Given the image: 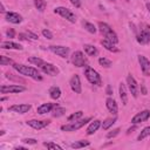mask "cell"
<instances>
[{"mask_svg":"<svg viewBox=\"0 0 150 150\" xmlns=\"http://www.w3.org/2000/svg\"><path fill=\"white\" fill-rule=\"evenodd\" d=\"M13 68L19 74H21V75H25V76H28V77H32V79L39 80V81L42 80V76L39 74L38 69H35L34 67L25 66V64H19V63H13Z\"/></svg>","mask_w":150,"mask_h":150,"instance_id":"cell-1","label":"cell"},{"mask_svg":"<svg viewBox=\"0 0 150 150\" xmlns=\"http://www.w3.org/2000/svg\"><path fill=\"white\" fill-rule=\"evenodd\" d=\"M98 30L101 32V34H102L107 40H109V41L114 42L115 45L118 42L117 34L115 33V30H114V29H112L108 23L100 21V22H98Z\"/></svg>","mask_w":150,"mask_h":150,"instance_id":"cell-2","label":"cell"},{"mask_svg":"<svg viewBox=\"0 0 150 150\" xmlns=\"http://www.w3.org/2000/svg\"><path fill=\"white\" fill-rule=\"evenodd\" d=\"M136 40L141 45L150 43V26L148 23H141L139 25V29H138Z\"/></svg>","mask_w":150,"mask_h":150,"instance_id":"cell-3","label":"cell"},{"mask_svg":"<svg viewBox=\"0 0 150 150\" xmlns=\"http://www.w3.org/2000/svg\"><path fill=\"white\" fill-rule=\"evenodd\" d=\"M90 121H91V117H86V118L79 120V121L76 120V121H73V122H70V123H68L66 125H62L61 130L62 131H76V130L81 129L82 127H84Z\"/></svg>","mask_w":150,"mask_h":150,"instance_id":"cell-4","label":"cell"},{"mask_svg":"<svg viewBox=\"0 0 150 150\" xmlns=\"http://www.w3.org/2000/svg\"><path fill=\"white\" fill-rule=\"evenodd\" d=\"M84 76L86 79L91 83V84H96V86H101L102 84V81H101V76L100 74L91 67L87 66L84 68Z\"/></svg>","mask_w":150,"mask_h":150,"instance_id":"cell-5","label":"cell"},{"mask_svg":"<svg viewBox=\"0 0 150 150\" xmlns=\"http://www.w3.org/2000/svg\"><path fill=\"white\" fill-rule=\"evenodd\" d=\"M70 61H71V63H73L75 67H79V68H81V67H87V64H88L87 57H86L84 54H83L82 52H80V50H76V52H74V53L71 54Z\"/></svg>","mask_w":150,"mask_h":150,"instance_id":"cell-6","label":"cell"},{"mask_svg":"<svg viewBox=\"0 0 150 150\" xmlns=\"http://www.w3.org/2000/svg\"><path fill=\"white\" fill-rule=\"evenodd\" d=\"M54 13L55 14H59L60 16H62L63 19H66V20H68L69 22H75L76 21V16H75V14L70 11V9H68V8H66V7H56L55 9H54Z\"/></svg>","mask_w":150,"mask_h":150,"instance_id":"cell-7","label":"cell"},{"mask_svg":"<svg viewBox=\"0 0 150 150\" xmlns=\"http://www.w3.org/2000/svg\"><path fill=\"white\" fill-rule=\"evenodd\" d=\"M26 88L22 87V86H19V84H4L0 87V91L1 94H8V93H13V94H18V93H22L25 91Z\"/></svg>","mask_w":150,"mask_h":150,"instance_id":"cell-8","label":"cell"},{"mask_svg":"<svg viewBox=\"0 0 150 150\" xmlns=\"http://www.w3.org/2000/svg\"><path fill=\"white\" fill-rule=\"evenodd\" d=\"M45 74H47V75H50V76H56L59 73H60V70H59V68L56 67V66H54L53 63H48V62H43L40 67H39Z\"/></svg>","mask_w":150,"mask_h":150,"instance_id":"cell-9","label":"cell"},{"mask_svg":"<svg viewBox=\"0 0 150 150\" xmlns=\"http://www.w3.org/2000/svg\"><path fill=\"white\" fill-rule=\"evenodd\" d=\"M127 83H128V88H129V91L131 93V95L134 97H137V95H138V86H137V82H136V80L134 79V76L131 74H129L127 76Z\"/></svg>","mask_w":150,"mask_h":150,"instance_id":"cell-10","label":"cell"},{"mask_svg":"<svg viewBox=\"0 0 150 150\" xmlns=\"http://www.w3.org/2000/svg\"><path fill=\"white\" fill-rule=\"evenodd\" d=\"M149 117H150V110L145 109V110H142L141 112H137V114L131 118V123H132V124H138V123L145 122Z\"/></svg>","mask_w":150,"mask_h":150,"instance_id":"cell-11","label":"cell"},{"mask_svg":"<svg viewBox=\"0 0 150 150\" xmlns=\"http://www.w3.org/2000/svg\"><path fill=\"white\" fill-rule=\"evenodd\" d=\"M69 84H70V88L71 90L75 93V94H81L82 91V87H81V81H80V76L77 74L73 75L70 81H69Z\"/></svg>","mask_w":150,"mask_h":150,"instance_id":"cell-12","label":"cell"},{"mask_svg":"<svg viewBox=\"0 0 150 150\" xmlns=\"http://www.w3.org/2000/svg\"><path fill=\"white\" fill-rule=\"evenodd\" d=\"M26 123H27V125L32 127L33 129L40 130V129H43L45 127H47L50 123V121H48V120H29Z\"/></svg>","mask_w":150,"mask_h":150,"instance_id":"cell-13","label":"cell"},{"mask_svg":"<svg viewBox=\"0 0 150 150\" xmlns=\"http://www.w3.org/2000/svg\"><path fill=\"white\" fill-rule=\"evenodd\" d=\"M49 50L61 57H67L69 54V48L66 46H49Z\"/></svg>","mask_w":150,"mask_h":150,"instance_id":"cell-14","label":"cell"},{"mask_svg":"<svg viewBox=\"0 0 150 150\" xmlns=\"http://www.w3.org/2000/svg\"><path fill=\"white\" fill-rule=\"evenodd\" d=\"M138 62L141 66V69L145 76L150 75V61L144 55H138Z\"/></svg>","mask_w":150,"mask_h":150,"instance_id":"cell-15","label":"cell"},{"mask_svg":"<svg viewBox=\"0 0 150 150\" xmlns=\"http://www.w3.org/2000/svg\"><path fill=\"white\" fill-rule=\"evenodd\" d=\"M30 108H32L30 104H13L8 108V110L18 114H26L30 110Z\"/></svg>","mask_w":150,"mask_h":150,"instance_id":"cell-16","label":"cell"},{"mask_svg":"<svg viewBox=\"0 0 150 150\" xmlns=\"http://www.w3.org/2000/svg\"><path fill=\"white\" fill-rule=\"evenodd\" d=\"M56 105V103H42L41 105L38 107L36 109V112L40 114V115H43V114H47V112H50L53 110V108Z\"/></svg>","mask_w":150,"mask_h":150,"instance_id":"cell-17","label":"cell"},{"mask_svg":"<svg viewBox=\"0 0 150 150\" xmlns=\"http://www.w3.org/2000/svg\"><path fill=\"white\" fill-rule=\"evenodd\" d=\"M6 20L11 23H20L22 21V16L15 12H8L6 13Z\"/></svg>","mask_w":150,"mask_h":150,"instance_id":"cell-18","label":"cell"},{"mask_svg":"<svg viewBox=\"0 0 150 150\" xmlns=\"http://www.w3.org/2000/svg\"><path fill=\"white\" fill-rule=\"evenodd\" d=\"M105 107H107V109H108L111 114H114V115H116L117 111H118L117 103H116V101H115L114 98H111V97H108V98L105 100Z\"/></svg>","mask_w":150,"mask_h":150,"instance_id":"cell-19","label":"cell"},{"mask_svg":"<svg viewBox=\"0 0 150 150\" xmlns=\"http://www.w3.org/2000/svg\"><path fill=\"white\" fill-rule=\"evenodd\" d=\"M0 47L2 49H16V50L22 49V46L20 43H16V42H13V41H2Z\"/></svg>","mask_w":150,"mask_h":150,"instance_id":"cell-20","label":"cell"},{"mask_svg":"<svg viewBox=\"0 0 150 150\" xmlns=\"http://www.w3.org/2000/svg\"><path fill=\"white\" fill-rule=\"evenodd\" d=\"M101 45H102L107 50H109V52H112V53H117V52H120V49L115 46V43L111 42V41H109V40H107V39L101 40Z\"/></svg>","mask_w":150,"mask_h":150,"instance_id":"cell-21","label":"cell"},{"mask_svg":"<svg viewBox=\"0 0 150 150\" xmlns=\"http://www.w3.org/2000/svg\"><path fill=\"white\" fill-rule=\"evenodd\" d=\"M120 97H121V101H122V104L125 105L128 103V94H127V88H125V84L124 83H120Z\"/></svg>","mask_w":150,"mask_h":150,"instance_id":"cell-22","label":"cell"},{"mask_svg":"<svg viewBox=\"0 0 150 150\" xmlns=\"http://www.w3.org/2000/svg\"><path fill=\"white\" fill-rule=\"evenodd\" d=\"M100 127H101V121H100V120L93 121V122L89 124L88 129H87V135H93V134H95Z\"/></svg>","mask_w":150,"mask_h":150,"instance_id":"cell-23","label":"cell"},{"mask_svg":"<svg viewBox=\"0 0 150 150\" xmlns=\"http://www.w3.org/2000/svg\"><path fill=\"white\" fill-rule=\"evenodd\" d=\"M83 48H84V52H86L89 56H96V55L98 54L97 48H96L95 46H93V45L87 43V45H84V46H83Z\"/></svg>","mask_w":150,"mask_h":150,"instance_id":"cell-24","label":"cell"},{"mask_svg":"<svg viewBox=\"0 0 150 150\" xmlns=\"http://www.w3.org/2000/svg\"><path fill=\"white\" fill-rule=\"evenodd\" d=\"M49 96L53 98V100H57L60 96H61V89L56 86H53L49 88Z\"/></svg>","mask_w":150,"mask_h":150,"instance_id":"cell-25","label":"cell"},{"mask_svg":"<svg viewBox=\"0 0 150 150\" xmlns=\"http://www.w3.org/2000/svg\"><path fill=\"white\" fill-rule=\"evenodd\" d=\"M90 144L89 141H86V139H80V141H76L74 143H71V148L73 149H81V148H84V146H88Z\"/></svg>","mask_w":150,"mask_h":150,"instance_id":"cell-26","label":"cell"},{"mask_svg":"<svg viewBox=\"0 0 150 150\" xmlns=\"http://www.w3.org/2000/svg\"><path fill=\"white\" fill-rule=\"evenodd\" d=\"M64 112H66V109L62 108V107H60L59 104H56V105L53 108V110H52V115H53L54 117H60V116H62Z\"/></svg>","mask_w":150,"mask_h":150,"instance_id":"cell-27","label":"cell"},{"mask_svg":"<svg viewBox=\"0 0 150 150\" xmlns=\"http://www.w3.org/2000/svg\"><path fill=\"white\" fill-rule=\"evenodd\" d=\"M116 117H110V118H107L105 121H103V123H102V129L103 130H108L115 122H116Z\"/></svg>","mask_w":150,"mask_h":150,"instance_id":"cell-28","label":"cell"},{"mask_svg":"<svg viewBox=\"0 0 150 150\" xmlns=\"http://www.w3.org/2000/svg\"><path fill=\"white\" fill-rule=\"evenodd\" d=\"M34 1V6L35 8L39 11V12H43L46 6H47V2L45 0H33Z\"/></svg>","mask_w":150,"mask_h":150,"instance_id":"cell-29","label":"cell"},{"mask_svg":"<svg viewBox=\"0 0 150 150\" xmlns=\"http://www.w3.org/2000/svg\"><path fill=\"white\" fill-rule=\"evenodd\" d=\"M148 136H150V127H145L142 129V131L139 132V135L137 137V141H143Z\"/></svg>","mask_w":150,"mask_h":150,"instance_id":"cell-30","label":"cell"},{"mask_svg":"<svg viewBox=\"0 0 150 150\" xmlns=\"http://www.w3.org/2000/svg\"><path fill=\"white\" fill-rule=\"evenodd\" d=\"M82 25H83V27H84V29L86 30H88L89 33H91V34H95L96 33V27L93 25V23H90V22H88V21H83L82 22Z\"/></svg>","mask_w":150,"mask_h":150,"instance_id":"cell-31","label":"cell"},{"mask_svg":"<svg viewBox=\"0 0 150 150\" xmlns=\"http://www.w3.org/2000/svg\"><path fill=\"white\" fill-rule=\"evenodd\" d=\"M28 62H30V63H33V64H35V66H38V67H40L45 61H43L42 59L38 57V56H30V57H28Z\"/></svg>","mask_w":150,"mask_h":150,"instance_id":"cell-32","label":"cell"},{"mask_svg":"<svg viewBox=\"0 0 150 150\" xmlns=\"http://www.w3.org/2000/svg\"><path fill=\"white\" fill-rule=\"evenodd\" d=\"M98 63L102 66V67H105V68H109L111 67V61L107 57H100L98 59Z\"/></svg>","mask_w":150,"mask_h":150,"instance_id":"cell-33","label":"cell"},{"mask_svg":"<svg viewBox=\"0 0 150 150\" xmlns=\"http://www.w3.org/2000/svg\"><path fill=\"white\" fill-rule=\"evenodd\" d=\"M82 115H83V111H76V112H74V114H71L70 116H68V121L69 122H73V121H76V120H79L80 117H82Z\"/></svg>","mask_w":150,"mask_h":150,"instance_id":"cell-34","label":"cell"},{"mask_svg":"<svg viewBox=\"0 0 150 150\" xmlns=\"http://www.w3.org/2000/svg\"><path fill=\"white\" fill-rule=\"evenodd\" d=\"M12 63H13L12 59H9L5 55H0V64L1 66H7V64H12Z\"/></svg>","mask_w":150,"mask_h":150,"instance_id":"cell-35","label":"cell"},{"mask_svg":"<svg viewBox=\"0 0 150 150\" xmlns=\"http://www.w3.org/2000/svg\"><path fill=\"white\" fill-rule=\"evenodd\" d=\"M43 145L47 148V149H57V150H62V148L60 145H57L56 143H53V142H43Z\"/></svg>","mask_w":150,"mask_h":150,"instance_id":"cell-36","label":"cell"},{"mask_svg":"<svg viewBox=\"0 0 150 150\" xmlns=\"http://www.w3.org/2000/svg\"><path fill=\"white\" fill-rule=\"evenodd\" d=\"M120 131H121V129H120V128H116V129H114V130L109 131V132L107 134V138H112V137L117 136V135L120 134Z\"/></svg>","mask_w":150,"mask_h":150,"instance_id":"cell-37","label":"cell"},{"mask_svg":"<svg viewBox=\"0 0 150 150\" xmlns=\"http://www.w3.org/2000/svg\"><path fill=\"white\" fill-rule=\"evenodd\" d=\"M42 35H43L46 39H48V40H52V39H53V33H52L49 29H43V30H42Z\"/></svg>","mask_w":150,"mask_h":150,"instance_id":"cell-38","label":"cell"},{"mask_svg":"<svg viewBox=\"0 0 150 150\" xmlns=\"http://www.w3.org/2000/svg\"><path fill=\"white\" fill-rule=\"evenodd\" d=\"M22 142L26 143V144H35L36 143V139L35 138H23Z\"/></svg>","mask_w":150,"mask_h":150,"instance_id":"cell-39","label":"cell"},{"mask_svg":"<svg viewBox=\"0 0 150 150\" xmlns=\"http://www.w3.org/2000/svg\"><path fill=\"white\" fill-rule=\"evenodd\" d=\"M6 35H7L8 38H14V36H15V32H14V29H13V28H9V29H7V32H6Z\"/></svg>","mask_w":150,"mask_h":150,"instance_id":"cell-40","label":"cell"},{"mask_svg":"<svg viewBox=\"0 0 150 150\" xmlns=\"http://www.w3.org/2000/svg\"><path fill=\"white\" fill-rule=\"evenodd\" d=\"M70 1V4L73 5V6H75L76 8H80L81 7V1L80 0H69Z\"/></svg>","mask_w":150,"mask_h":150,"instance_id":"cell-41","label":"cell"},{"mask_svg":"<svg viewBox=\"0 0 150 150\" xmlns=\"http://www.w3.org/2000/svg\"><path fill=\"white\" fill-rule=\"evenodd\" d=\"M26 34H27V36H29L30 39L38 40V35H36V34H34V33H32V32H26Z\"/></svg>","mask_w":150,"mask_h":150,"instance_id":"cell-42","label":"cell"},{"mask_svg":"<svg viewBox=\"0 0 150 150\" xmlns=\"http://www.w3.org/2000/svg\"><path fill=\"white\" fill-rule=\"evenodd\" d=\"M136 128H137L136 125H134V127H131V128H129V129H128V131H127V134H130V132H131V131H134V130H135Z\"/></svg>","mask_w":150,"mask_h":150,"instance_id":"cell-43","label":"cell"},{"mask_svg":"<svg viewBox=\"0 0 150 150\" xmlns=\"http://www.w3.org/2000/svg\"><path fill=\"white\" fill-rule=\"evenodd\" d=\"M107 94H108V95H111V94H112V93H111V87H110V86L107 87Z\"/></svg>","mask_w":150,"mask_h":150,"instance_id":"cell-44","label":"cell"},{"mask_svg":"<svg viewBox=\"0 0 150 150\" xmlns=\"http://www.w3.org/2000/svg\"><path fill=\"white\" fill-rule=\"evenodd\" d=\"M142 93H143V95H146V89L144 88V86H142Z\"/></svg>","mask_w":150,"mask_h":150,"instance_id":"cell-45","label":"cell"},{"mask_svg":"<svg viewBox=\"0 0 150 150\" xmlns=\"http://www.w3.org/2000/svg\"><path fill=\"white\" fill-rule=\"evenodd\" d=\"M0 11H1L2 13L5 12V6H4V4H2V2H1V9H0Z\"/></svg>","mask_w":150,"mask_h":150,"instance_id":"cell-46","label":"cell"},{"mask_svg":"<svg viewBox=\"0 0 150 150\" xmlns=\"http://www.w3.org/2000/svg\"><path fill=\"white\" fill-rule=\"evenodd\" d=\"M145 6H146V8H148V11L150 12V2H146V5H145Z\"/></svg>","mask_w":150,"mask_h":150,"instance_id":"cell-47","label":"cell"},{"mask_svg":"<svg viewBox=\"0 0 150 150\" xmlns=\"http://www.w3.org/2000/svg\"><path fill=\"white\" fill-rule=\"evenodd\" d=\"M6 100H7V97H1V98H0V101H1V102H4V101H6Z\"/></svg>","mask_w":150,"mask_h":150,"instance_id":"cell-48","label":"cell"},{"mask_svg":"<svg viewBox=\"0 0 150 150\" xmlns=\"http://www.w3.org/2000/svg\"><path fill=\"white\" fill-rule=\"evenodd\" d=\"M111 1H114V0H111Z\"/></svg>","mask_w":150,"mask_h":150,"instance_id":"cell-49","label":"cell"}]
</instances>
